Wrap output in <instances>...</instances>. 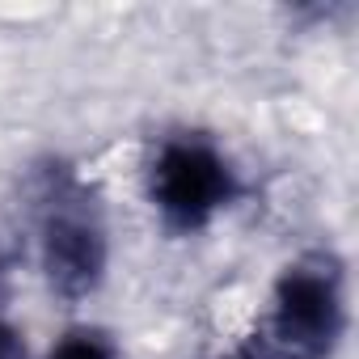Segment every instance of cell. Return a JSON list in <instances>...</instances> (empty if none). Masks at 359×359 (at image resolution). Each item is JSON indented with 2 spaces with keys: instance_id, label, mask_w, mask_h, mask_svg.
I'll use <instances>...</instances> for the list:
<instances>
[{
  "instance_id": "obj_1",
  "label": "cell",
  "mask_w": 359,
  "mask_h": 359,
  "mask_svg": "<svg viewBox=\"0 0 359 359\" xmlns=\"http://www.w3.org/2000/svg\"><path fill=\"white\" fill-rule=\"evenodd\" d=\"M140 195L165 237L199 241L245 203L250 177L220 135L203 127H169L144 152Z\"/></svg>"
},
{
  "instance_id": "obj_2",
  "label": "cell",
  "mask_w": 359,
  "mask_h": 359,
  "mask_svg": "<svg viewBox=\"0 0 359 359\" xmlns=\"http://www.w3.org/2000/svg\"><path fill=\"white\" fill-rule=\"evenodd\" d=\"M351 334V266L334 245L287 258L250 334L266 359H334Z\"/></svg>"
},
{
  "instance_id": "obj_3",
  "label": "cell",
  "mask_w": 359,
  "mask_h": 359,
  "mask_svg": "<svg viewBox=\"0 0 359 359\" xmlns=\"http://www.w3.org/2000/svg\"><path fill=\"white\" fill-rule=\"evenodd\" d=\"M110 262L114 241L102 203L72 173H51L34 220V266L43 287L64 304H85L106 287Z\"/></svg>"
},
{
  "instance_id": "obj_4",
  "label": "cell",
  "mask_w": 359,
  "mask_h": 359,
  "mask_svg": "<svg viewBox=\"0 0 359 359\" xmlns=\"http://www.w3.org/2000/svg\"><path fill=\"white\" fill-rule=\"evenodd\" d=\"M39 359H127L123 355V342L110 325L102 321H68L47 346Z\"/></svg>"
},
{
  "instance_id": "obj_5",
  "label": "cell",
  "mask_w": 359,
  "mask_h": 359,
  "mask_svg": "<svg viewBox=\"0 0 359 359\" xmlns=\"http://www.w3.org/2000/svg\"><path fill=\"white\" fill-rule=\"evenodd\" d=\"M0 359H34L30 355V342H26V334L0 313Z\"/></svg>"
},
{
  "instance_id": "obj_6",
  "label": "cell",
  "mask_w": 359,
  "mask_h": 359,
  "mask_svg": "<svg viewBox=\"0 0 359 359\" xmlns=\"http://www.w3.org/2000/svg\"><path fill=\"white\" fill-rule=\"evenodd\" d=\"M199 359H266V355H262V346H258L254 338H241V342L220 346V351H208V355H199Z\"/></svg>"
},
{
  "instance_id": "obj_7",
  "label": "cell",
  "mask_w": 359,
  "mask_h": 359,
  "mask_svg": "<svg viewBox=\"0 0 359 359\" xmlns=\"http://www.w3.org/2000/svg\"><path fill=\"white\" fill-rule=\"evenodd\" d=\"M0 287H5V254H0Z\"/></svg>"
}]
</instances>
